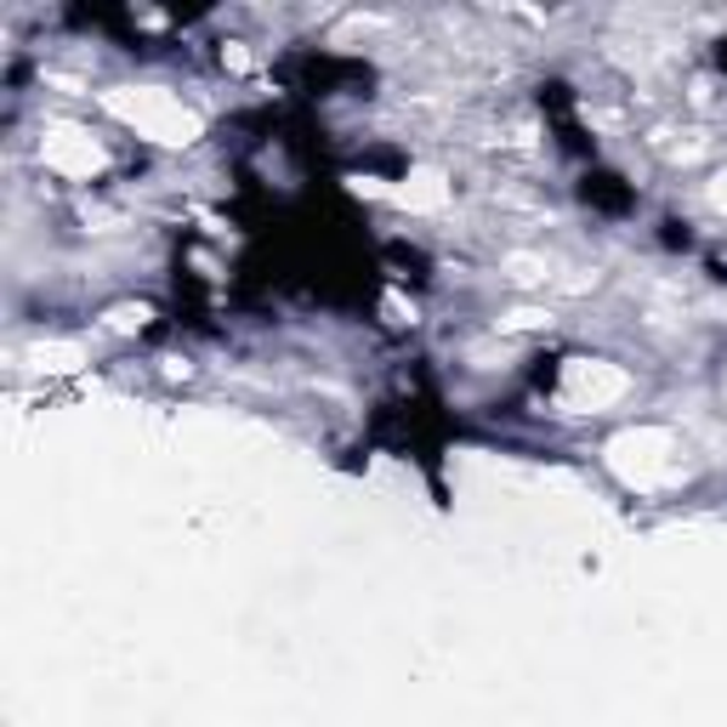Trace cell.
<instances>
[{
  "label": "cell",
  "instance_id": "6",
  "mask_svg": "<svg viewBox=\"0 0 727 727\" xmlns=\"http://www.w3.org/2000/svg\"><path fill=\"white\" fill-rule=\"evenodd\" d=\"M29 359H34V370H52V375H69V370L85 364V353H80L74 342H40Z\"/></svg>",
  "mask_w": 727,
  "mask_h": 727
},
{
  "label": "cell",
  "instance_id": "4",
  "mask_svg": "<svg viewBox=\"0 0 727 727\" xmlns=\"http://www.w3.org/2000/svg\"><path fill=\"white\" fill-rule=\"evenodd\" d=\"M40 154L46 165H52L58 176H91V171H103V149H97V137L80 131V125H52L40 142Z\"/></svg>",
  "mask_w": 727,
  "mask_h": 727
},
{
  "label": "cell",
  "instance_id": "7",
  "mask_svg": "<svg viewBox=\"0 0 727 727\" xmlns=\"http://www.w3.org/2000/svg\"><path fill=\"white\" fill-rule=\"evenodd\" d=\"M142 319H149V307H114V313H109L114 330H142Z\"/></svg>",
  "mask_w": 727,
  "mask_h": 727
},
{
  "label": "cell",
  "instance_id": "5",
  "mask_svg": "<svg viewBox=\"0 0 727 727\" xmlns=\"http://www.w3.org/2000/svg\"><path fill=\"white\" fill-rule=\"evenodd\" d=\"M398 205H410V211H438V205H450V182L438 176V171H410L404 176V188H398Z\"/></svg>",
  "mask_w": 727,
  "mask_h": 727
},
{
  "label": "cell",
  "instance_id": "8",
  "mask_svg": "<svg viewBox=\"0 0 727 727\" xmlns=\"http://www.w3.org/2000/svg\"><path fill=\"white\" fill-rule=\"evenodd\" d=\"M710 205L727 216V171H716V176H710Z\"/></svg>",
  "mask_w": 727,
  "mask_h": 727
},
{
  "label": "cell",
  "instance_id": "2",
  "mask_svg": "<svg viewBox=\"0 0 727 727\" xmlns=\"http://www.w3.org/2000/svg\"><path fill=\"white\" fill-rule=\"evenodd\" d=\"M670 432L659 426H637V432H619V438L608 444V466L625 477V483H637V489H654L659 477H670Z\"/></svg>",
  "mask_w": 727,
  "mask_h": 727
},
{
  "label": "cell",
  "instance_id": "3",
  "mask_svg": "<svg viewBox=\"0 0 727 727\" xmlns=\"http://www.w3.org/2000/svg\"><path fill=\"white\" fill-rule=\"evenodd\" d=\"M625 386H632V375L603 364V359H574L563 370V404L568 410H603L614 398H625Z\"/></svg>",
  "mask_w": 727,
  "mask_h": 727
},
{
  "label": "cell",
  "instance_id": "1",
  "mask_svg": "<svg viewBox=\"0 0 727 727\" xmlns=\"http://www.w3.org/2000/svg\"><path fill=\"white\" fill-rule=\"evenodd\" d=\"M103 109H109L114 120L137 125L142 137L165 142V149H188V142H200V131H205V120L193 114V109H182L176 97L160 91V85H120V91H103Z\"/></svg>",
  "mask_w": 727,
  "mask_h": 727
}]
</instances>
